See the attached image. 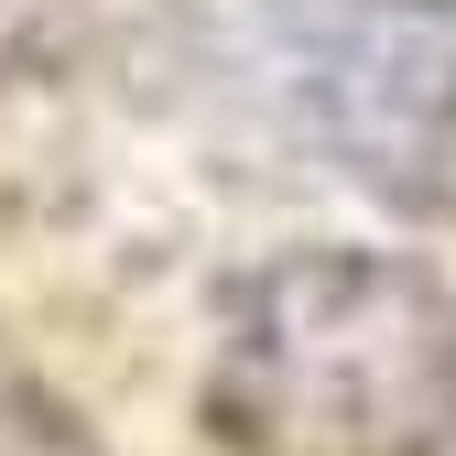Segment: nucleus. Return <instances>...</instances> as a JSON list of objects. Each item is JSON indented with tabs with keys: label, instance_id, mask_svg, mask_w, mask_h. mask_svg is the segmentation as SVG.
Returning a JSON list of instances; mask_svg holds the SVG:
<instances>
[{
	"label": "nucleus",
	"instance_id": "nucleus-1",
	"mask_svg": "<svg viewBox=\"0 0 456 456\" xmlns=\"http://www.w3.org/2000/svg\"><path fill=\"white\" fill-rule=\"evenodd\" d=\"M207 413L250 456H445L456 294L391 250H272L217 305Z\"/></svg>",
	"mask_w": 456,
	"mask_h": 456
},
{
	"label": "nucleus",
	"instance_id": "nucleus-2",
	"mask_svg": "<svg viewBox=\"0 0 456 456\" xmlns=\"http://www.w3.org/2000/svg\"><path fill=\"white\" fill-rule=\"evenodd\" d=\"M315 131L359 175H424L456 142V0H282Z\"/></svg>",
	"mask_w": 456,
	"mask_h": 456
}]
</instances>
